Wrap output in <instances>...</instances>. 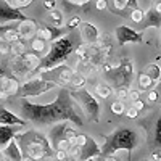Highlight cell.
Returning a JSON list of instances; mask_svg holds the SVG:
<instances>
[{
	"label": "cell",
	"instance_id": "cell-1",
	"mask_svg": "<svg viewBox=\"0 0 161 161\" xmlns=\"http://www.w3.org/2000/svg\"><path fill=\"white\" fill-rule=\"evenodd\" d=\"M21 111L24 119L36 126H52L60 121H71L77 126L84 124V119L76 108V102L71 98L66 87H61L58 97L48 103L40 105L29 102L28 98H21Z\"/></svg>",
	"mask_w": 161,
	"mask_h": 161
},
{
	"label": "cell",
	"instance_id": "cell-2",
	"mask_svg": "<svg viewBox=\"0 0 161 161\" xmlns=\"http://www.w3.org/2000/svg\"><path fill=\"white\" fill-rule=\"evenodd\" d=\"M73 31L69 34H66L64 37L55 40L48 45V52L45 55L40 58V64L36 73H45V71H50L57 66L63 64L66 60H68L73 52H74V42H73Z\"/></svg>",
	"mask_w": 161,
	"mask_h": 161
},
{
	"label": "cell",
	"instance_id": "cell-3",
	"mask_svg": "<svg viewBox=\"0 0 161 161\" xmlns=\"http://www.w3.org/2000/svg\"><path fill=\"white\" fill-rule=\"evenodd\" d=\"M139 145L137 134L129 127H119L113 134H110L105 139V143L102 147V156H113L118 150L132 152Z\"/></svg>",
	"mask_w": 161,
	"mask_h": 161
},
{
	"label": "cell",
	"instance_id": "cell-4",
	"mask_svg": "<svg viewBox=\"0 0 161 161\" xmlns=\"http://www.w3.org/2000/svg\"><path fill=\"white\" fill-rule=\"evenodd\" d=\"M69 95L76 102V105L84 111V114L89 118V121L98 123L100 121V103L90 90H87L86 87L84 89H71Z\"/></svg>",
	"mask_w": 161,
	"mask_h": 161
},
{
	"label": "cell",
	"instance_id": "cell-5",
	"mask_svg": "<svg viewBox=\"0 0 161 161\" xmlns=\"http://www.w3.org/2000/svg\"><path fill=\"white\" fill-rule=\"evenodd\" d=\"M57 87H61V86H58L57 82H53V80L44 79L40 74H37V76H31L24 80L19 87L18 95L21 98H34V97H39V95H42V93L53 90Z\"/></svg>",
	"mask_w": 161,
	"mask_h": 161
},
{
	"label": "cell",
	"instance_id": "cell-6",
	"mask_svg": "<svg viewBox=\"0 0 161 161\" xmlns=\"http://www.w3.org/2000/svg\"><path fill=\"white\" fill-rule=\"evenodd\" d=\"M39 64H40V57H37L32 52H28L21 57H13V60L10 61V68L15 76L28 79L34 71H37Z\"/></svg>",
	"mask_w": 161,
	"mask_h": 161
},
{
	"label": "cell",
	"instance_id": "cell-7",
	"mask_svg": "<svg viewBox=\"0 0 161 161\" xmlns=\"http://www.w3.org/2000/svg\"><path fill=\"white\" fill-rule=\"evenodd\" d=\"M69 155H71L73 161H87V159H92V158L102 156V147L95 142V139L87 136L86 142L82 145L71 147Z\"/></svg>",
	"mask_w": 161,
	"mask_h": 161
},
{
	"label": "cell",
	"instance_id": "cell-8",
	"mask_svg": "<svg viewBox=\"0 0 161 161\" xmlns=\"http://www.w3.org/2000/svg\"><path fill=\"white\" fill-rule=\"evenodd\" d=\"M77 130L74 127V124L71 121H60V123H55L50 126V130L47 134V137L52 143V147H55L57 142L60 140H66V139H71L73 136H76Z\"/></svg>",
	"mask_w": 161,
	"mask_h": 161
},
{
	"label": "cell",
	"instance_id": "cell-9",
	"mask_svg": "<svg viewBox=\"0 0 161 161\" xmlns=\"http://www.w3.org/2000/svg\"><path fill=\"white\" fill-rule=\"evenodd\" d=\"M116 40H118V45H126V44H142L143 42V34L140 31H136L129 28V26L121 24L116 28L114 31Z\"/></svg>",
	"mask_w": 161,
	"mask_h": 161
},
{
	"label": "cell",
	"instance_id": "cell-10",
	"mask_svg": "<svg viewBox=\"0 0 161 161\" xmlns=\"http://www.w3.org/2000/svg\"><path fill=\"white\" fill-rule=\"evenodd\" d=\"M71 31L68 28H57V26H52V24H40L37 26V32L36 36L40 37V39H44L47 44H52V42H55V40L64 37L66 34H69Z\"/></svg>",
	"mask_w": 161,
	"mask_h": 161
},
{
	"label": "cell",
	"instance_id": "cell-11",
	"mask_svg": "<svg viewBox=\"0 0 161 161\" xmlns=\"http://www.w3.org/2000/svg\"><path fill=\"white\" fill-rule=\"evenodd\" d=\"M19 143V142H18ZM23 155L26 158H31V159H37V161H42L44 158H52L53 156V150H48L45 147L39 145V143H32V142H21L19 143Z\"/></svg>",
	"mask_w": 161,
	"mask_h": 161
},
{
	"label": "cell",
	"instance_id": "cell-12",
	"mask_svg": "<svg viewBox=\"0 0 161 161\" xmlns=\"http://www.w3.org/2000/svg\"><path fill=\"white\" fill-rule=\"evenodd\" d=\"M79 34H80V39L86 45H95L100 42V31L98 28L93 23H89V21H82L79 24Z\"/></svg>",
	"mask_w": 161,
	"mask_h": 161
},
{
	"label": "cell",
	"instance_id": "cell-13",
	"mask_svg": "<svg viewBox=\"0 0 161 161\" xmlns=\"http://www.w3.org/2000/svg\"><path fill=\"white\" fill-rule=\"evenodd\" d=\"M28 16H26L21 10L10 7L5 0H0V28L5 26L7 23H10V21H23Z\"/></svg>",
	"mask_w": 161,
	"mask_h": 161
},
{
	"label": "cell",
	"instance_id": "cell-14",
	"mask_svg": "<svg viewBox=\"0 0 161 161\" xmlns=\"http://www.w3.org/2000/svg\"><path fill=\"white\" fill-rule=\"evenodd\" d=\"M111 5L108 3V8L114 13V15L129 18V11L130 8H137L139 7V0H110Z\"/></svg>",
	"mask_w": 161,
	"mask_h": 161
},
{
	"label": "cell",
	"instance_id": "cell-15",
	"mask_svg": "<svg viewBox=\"0 0 161 161\" xmlns=\"http://www.w3.org/2000/svg\"><path fill=\"white\" fill-rule=\"evenodd\" d=\"M0 124L2 126H23L28 127V121L24 118L15 114L13 111H10L5 106H0Z\"/></svg>",
	"mask_w": 161,
	"mask_h": 161
},
{
	"label": "cell",
	"instance_id": "cell-16",
	"mask_svg": "<svg viewBox=\"0 0 161 161\" xmlns=\"http://www.w3.org/2000/svg\"><path fill=\"white\" fill-rule=\"evenodd\" d=\"M37 26L39 24L34 19H31V18H26V19L19 21V24L16 26V31H18L21 40H26V42L31 40L36 36V32H37Z\"/></svg>",
	"mask_w": 161,
	"mask_h": 161
},
{
	"label": "cell",
	"instance_id": "cell-17",
	"mask_svg": "<svg viewBox=\"0 0 161 161\" xmlns=\"http://www.w3.org/2000/svg\"><path fill=\"white\" fill-rule=\"evenodd\" d=\"M26 127L23 126H2L0 124V150L5 148V147L15 139L18 134H21Z\"/></svg>",
	"mask_w": 161,
	"mask_h": 161
},
{
	"label": "cell",
	"instance_id": "cell-18",
	"mask_svg": "<svg viewBox=\"0 0 161 161\" xmlns=\"http://www.w3.org/2000/svg\"><path fill=\"white\" fill-rule=\"evenodd\" d=\"M148 28L161 29V13H158L153 7L145 11V18L140 23V32L145 31V29H148Z\"/></svg>",
	"mask_w": 161,
	"mask_h": 161
},
{
	"label": "cell",
	"instance_id": "cell-19",
	"mask_svg": "<svg viewBox=\"0 0 161 161\" xmlns=\"http://www.w3.org/2000/svg\"><path fill=\"white\" fill-rule=\"evenodd\" d=\"M2 153L7 156L8 161H23L24 159V155H23V150L18 143L16 139H13L5 148H2Z\"/></svg>",
	"mask_w": 161,
	"mask_h": 161
},
{
	"label": "cell",
	"instance_id": "cell-20",
	"mask_svg": "<svg viewBox=\"0 0 161 161\" xmlns=\"http://www.w3.org/2000/svg\"><path fill=\"white\" fill-rule=\"evenodd\" d=\"M29 48H31L32 53H36L37 57L45 55V53L48 52V45H47V42H45L44 39L37 37V36H34V37L29 40Z\"/></svg>",
	"mask_w": 161,
	"mask_h": 161
},
{
	"label": "cell",
	"instance_id": "cell-21",
	"mask_svg": "<svg viewBox=\"0 0 161 161\" xmlns=\"http://www.w3.org/2000/svg\"><path fill=\"white\" fill-rule=\"evenodd\" d=\"M142 73H145L153 82H158L161 79V64L159 63H150V64L145 66V69Z\"/></svg>",
	"mask_w": 161,
	"mask_h": 161
},
{
	"label": "cell",
	"instance_id": "cell-22",
	"mask_svg": "<svg viewBox=\"0 0 161 161\" xmlns=\"http://www.w3.org/2000/svg\"><path fill=\"white\" fill-rule=\"evenodd\" d=\"M48 19L52 23V26H57V28H61L64 24V13L60 8H53L48 11Z\"/></svg>",
	"mask_w": 161,
	"mask_h": 161
},
{
	"label": "cell",
	"instance_id": "cell-23",
	"mask_svg": "<svg viewBox=\"0 0 161 161\" xmlns=\"http://www.w3.org/2000/svg\"><path fill=\"white\" fill-rule=\"evenodd\" d=\"M111 93H113V89L108 84H105V82H98V84H95V87H93V95L102 98V100L108 98Z\"/></svg>",
	"mask_w": 161,
	"mask_h": 161
},
{
	"label": "cell",
	"instance_id": "cell-24",
	"mask_svg": "<svg viewBox=\"0 0 161 161\" xmlns=\"http://www.w3.org/2000/svg\"><path fill=\"white\" fill-rule=\"evenodd\" d=\"M10 53L13 57H21L24 53H28V44H26V40H16V42L10 44Z\"/></svg>",
	"mask_w": 161,
	"mask_h": 161
},
{
	"label": "cell",
	"instance_id": "cell-25",
	"mask_svg": "<svg viewBox=\"0 0 161 161\" xmlns=\"http://www.w3.org/2000/svg\"><path fill=\"white\" fill-rule=\"evenodd\" d=\"M86 84H87L86 76H84L82 73H74V76H73V79L69 80L68 87H69V89H84Z\"/></svg>",
	"mask_w": 161,
	"mask_h": 161
},
{
	"label": "cell",
	"instance_id": "cell-26",
	"mask_svg": "<svg viewBox=\"0 0 161 161\" xmlns=\"http://www.w3.org/2000/svg\"><path fill=\"white\" fill-rule=\"evenodd\" d=\"M2 37H3L5 42H8V44H13V42H16V40L21 39L15 28H3L2 29Z\"/></svg>",
	"mask_w": 161,
	"mask_h": 161
},
{
	"label": "cell",
	"instance_id": "cell-27",
	"mask_svg": "<svg viewBox=\"0 0 161 161\" xmlns=\"http://www.w3.org/2000/svg\"><path fill=\"white\" fill-rule=\"evenodd\" d=\"M137 84H139V89L140 90H150L152 86L155 84L153 80L147 76L145 73H139V77H137Z\"/></svg>",
	"mask_w": 161,
	"mask_h": 161
},
{
	"label": "cell",
	"instance_id": "cell-28",
	"mask_svg": "<svg viewBox=\"0 0 161 161\" xmlns=\"http://www.w3.org/2000/svg\"><path fill=\"white\" fill-rule=\"evenodd\" d=\"M129 18H130L132 23L140 24V23L143 21V18H145V11L140 10L139 7H137V8H130V11H129Z\"/></svg>",
	"mask_w": 161,
	"mask_h": 161
},
{
	"label": "cell",
	"instance_id": "cell-29",
	"mask_svg": "<svg viewBox=\"0 0 161 161\" xmlns=\"http://www.w3.org/2000/svg\"><path fill=\"white\" fill-rule=\"evenodd\" d=\"M74 55L79 58V60H86V58H90V55H89V45H86V44H82V45H77L76 48H74Z\"/></svg>",
	"mask_w": 161,
	"mask_h": 161
},
{
	"label": "cell",
	"instance_id": "cell-30",
	"mask_svg": "<svg viewBox=\"0 0 161 161\" xmlns=\"http://www.w3.org/2000/svg\"><path fill=\"white\" fill-rule=\"evenodd\" d=\"M124 111H126V105H124L123 100H114L111 103V113L113 114L121 116V114H124Z\"/></svg>",
	"mask_w": 161,
	"mask_h": 161
},
{
	"label": "cell",
	"instance_id": "cell-31",
	"mask_svg": "<svg viewBox=\"0 0 161 161\" xmlns=\"http://www.w3.org/2000/svg\"><path fill=\"white\" fill-rule=\"evenodd\" d=\"M5 2L10 5V7H13V8H18V10H21V8H26V7H29L34 0H5Z\"/></svg>",
	"mask_w": 161,
	"mask_h": 161
},
{
	"label": "cell",
	"instance_id": "cell-32",
	"mask_svg": "<svg viewBox=\"0 0 161 161\" xmlns=\"http://www.w3.org/2000/svg\"><path fill=\"white\" fill-rule=\"evenodd\" d=\"M116 97H118V100H126L127 97H129V87H126V86H118V89H116Z\"/></svg>",
	"mask_w": 161,
	"mask_h": 161
},
{
	"label": "cell",
	"instance_id": "cell-33",
	"mask_svg": "<svg viewBox=\"0 0 161 161\" xmlns=\"http://www.w3.org/2000/svg\"><path fill=\"white\" fill-rule=\"evenodd\" d=\"M55 159H58V161H73V158H71V155H69V152H64V150H55Z\"/></svg>",
	"mask_w": 161,
	"mask_h": 161
},
{
	"label": "cell",
	"instance_id": "cell-34",
	"mask_svg": "<svg viewBox=\"0 0 161 161\" xmlns=\"http://www.w3.org/2000/svg\"><path fill=\"white\" fill-rule=\"evenodd\" d=\"M80 23H82L80 16H73V18H69L68 24H66V28H68L69 31H74V29H77V28H79V24H80Z\"/></svg>",
	"mask_w": 161,
	"mask_h": 161
},
{
	"label": "cell",
	"instance_id": "cell-35",
	"mask_svg": "<svg viewBox=\"0 0 161 161\" xmlns=\"http://www.w3.org/2000/svg\"><path fill=\"white\" fill-rule=\"evenodd\" d=\"M53 148H55V150H64V152H69V150H71V143H69V139L57 142Z\"/></svg>",
	"mask_w": 161,
	"mask_h": 161
},
{
	"label": "cell",
	"instance_id": "cell-36",
	"mask_svg": "<svg viewBox=\"0 0 161 161\" xmlns=\"http://www.w3.org/2000/svg\"><path fill=\"white\" fill-rule=\"evenodd\" d=\"M158 97H159V92H158L156 89H155V90H147V100H148L150 103L156 102Z\"/></svg>",
	"mask_w": 161,
	"mask_h": 161
},
{
	"label": "cell",
	"instance_id": "cell-37",
	"mask_svg": "<svg viewBox=\"0 0 161 161\" xmlns=\"http://www.w3.org/2000/svg\"><path fill=\"white\" fill-rule=\"evenodd\" d=\"M155 139H156V145L161 147V118L156 123V136H155Z\"/></svg>",
	"mask_w": 161,
	"mask_h": 161
},
{
	"label": "cell",
	"instance_id": "cell-38",
	"mask_svg": "<svg viewBox=\"0 0 161 161\" xmlns=\"http://www.w3.org/2000/svg\"><path fill=\"white\" fill-rule=\"evenodd\" d=\"M95 8L100 11L108 10V0H95Z\"/></svg>",
	"mask_w": 161,
	"mask_h": 161
},
{
	"label": "cell",
	"instance_id": "cell-39",
	"mask_svg": "<svg viewBox=\"0 0 161 161\" xmlns=\"http://www.w3.org/2000/svg\"><path fill=\"white\" fill-rule=\"evenodd\" d=\"M8 53H10V44H8V42H5V40H3V42L0 44V57H3V55H8Z\"/></svg>",
	"mask_w": 161,
	"mask_h": 161
},
{
	"label": "cell",
	"instance_id": "cell-40",
	"mask_svg": "<svg viewBox=\"0 0 161 161\" xmlns=\"http://www.w3.org/2000/svg\"><path fill=\"white\" fill-rule=\"evenodd\" d=\"M124 113H126V116H127V118H130V119H136V118L139 116V111H137L136 108H134V106H130V108H127V110H126Z\"/></svg>",
	"mask_w": 161,
	"mask_h": 161
},
{
	"label": "cell",
	"instance_id": "cell-41",
	"mask_svg": "<svg viewBox=\"0 0 161 161\" xmlns=\"http://www.w3.org/2000/svg\"><path fill=\"white\" fill-rule=\"evenodd\" d=\"M44 8H45L47 11L57 8V0H44Z\"/></svg>",
	"mask_w": 161,
	"mask_h": 161
},
{
	"label": "cell",
	"instance_id": "cell-42",
	"mask_svg": "<svg viewBox=\"0 0 161 161\" xmlns=\"http://www.w3.org/2000/svg\"><path fill=\"white\" fill-rule=\"evenodd\" d=\"M127 98H130L132 102L139 100V98H140V90H132V89H129V97H127Z\"/></svg>",
	"mask_w": 161,
	"mask_h": 161
},
{
	"label": "cell",
	"instance_id": "cell-43",
	"mask_svg": "<svg viewBox=\"0 0 161 161\" xmlns=\"http://www.w3.org/2000/svg\"><path fill=\"white\" fill-rule=\"evenodd\" d=\"M64 2H68L71 5H76V7H82V5H87L90 0H64Z\"/></svg>",
	"mask_w": 161,
	"mask_h": 161
},
{
	"label": "cell",
	"instance_id": "cell-44",
	"mask_svg": "<svg viewBox=\"0 0 161 161\" xmlns=\"http://www.w3.org/2000/svg\"><path fill=\"white\" fill-rule=\"evenodd\" d=\"M132 106L136 108L137 111H143V108H145V103L139 98V100H136V102H132Z\"/></svg>",
	"mask_w": 161,
	"mask_h": 161
},
{
	"label": "cell",
	"instance_id": "cell-45",
	"mask_svg": "<svg viewBox=\"0 0 161 161\" xmlns=\"http://www.w3.org/2000/svg\"><path fill=\"white\" fill-rule=\"evenodd\" d=\"M153 8H155L158 13H161V2H156V3H153Z\"/></svg>",
	"mask_w": 161,
	"mask_h": 161
},
{
	"label": "cell",
	"instance_id": "cell-46",
	"mask_svg": "<svg viewBox=\"0 0 161 161\" xmlns=\"http://www.w3.org/2000/svg\"><path fill=\"white\" fill-rule=\"evenodd\" d=\"M153 159L155 161H161V153H153Z\"/></svg>",
	"mask_w": 161,
	"mask_h": 161
},
{
	"label": "cell",
	"instance_id": "cell-47",
	"mask_svg": "<svg viewBox=\"0 0 161 161\" xmlns=\"http://www.w3.org/2000/svg\"><path fill=\"white\" fill-rule=\"evenodd\" d=\"M0 161H8V159H7V156L2 153V150H0Z\"/></svg>",
	"mask_w": 161,
	"mask_h": 161
},
{
	"label": "cell",
	"instance_id": "cell-48",
	"mask_svg": "<svg viewBox=\"0 0 161 161\" xmlns=\"http://www.w3.org/2000/svg\"><path fill=\"white\" fill-rule=\"evenodd\" d=\"M23 161H37V159H31V158H24Z\"/></svg>",
	"mask_w": 161,
	"mask_h": 161
},
{
	"label": "cell",
	"instance_id": "cell-49",
	"mask_svg": "<svg viewBox=\"0 0 161 161\" xmlns=\"http://www.w3.org/2000/svg\"><path fill=\"white\" fill-rule=\"evenodd\" d=\"M156 90H159V92H161V79H159V84H158V89H156Z\"/></svg>",
	"mask_w": 161,
	"mask_h": 161
},
{
	"label": "cell",
	"instance_id": "cell-50",
	"mask_svg": "<svg viewBox=\"0 0 161 161\" xmlns=\"http://www.w3.org/2000/svg\"><path fill=\"white\" fill-rule=\"evenodd\" d=\"M2 42H3V37H2V36H0V44H2Z\"/></svg>",
	"mask_w": 161,
	"mask_h": 161
},
{
	"label": "cell",
	"instance_id": "cell-51",
	"mask_svg": "<svg viewBox=\"0 0 161 161\" xmlns=\"http://www.w3.org/2000/svg\"><path fill=\"white\" fill-rule=\"evenodd\" d=\"M143 161H148V159H143Z\"/></svg>",
	"mask_w": 161,
	"mask_h": 161
},
{
	"label": "cell",
	"instance_id": "cell-52",
	"mask_svg": "<svg viewBox=\"0 0 161 161\" xmlns=\"http://www.w3.org/2000/svg\"><path fill=\"white\" fill-rule=\"evenodd\" d=\"M55 161H58V159H55Z\"/></svg>",
	"mask_w": 161,
	"mask_h": 161
}]
</instances>
